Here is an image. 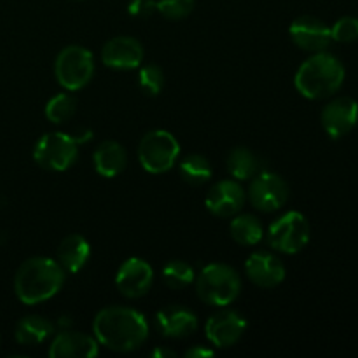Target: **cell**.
I'll return each mask as SVG.
<instances>
[{"label": "cell", "instance_id": "cell-1", "mask_svg": "<svg viewBox=\"0 0 358 358\" xmlns=\"http://www.w3.org/2000/svg\"><path fill=\"white\" fill-rule=\"evenodd\" d=\"M94 338L114 352H133L149 338V325L140 311L126 306L101 310L93 322Z\"/></svg>", "mask_w": 358, "mask_h": 358}, {"label": "cell", "instance_id": "cell-2", "mask_svg": "<svg viewBox=\"0 0 358 358\" xmlns=\"http://www.w3.org/2000/svg\"><path fill=\"white\" fill-rule=\"evenodd\" d=\"M65 269L49 257H31L20 266L14 276V290L23 304H38L59 292Z\"/></svg>", "mask_w": 358, "mask_h": 358}, {"label": "cell", "instance_id": "cell-3", "mask_svg": "<svg viewBox=\"0 0 358 358\" xmlns=\"http://www.w3.org/2000/svg\"><path fill=\"white\" fill-rule=\"evenodd\" d=\"M345 76L343 63L334 55L322 51L313 52V56L299 66L294 83L304 98L324 100L341 90Z\"/></svg>", "mask_w": 358, "mask_h": 358}, {"label": "cell", "instance_id": "cell-4", "mask_svg": "<svg viewBox=\"0 0 358 358\" xmlns=\"http://www.w3.org/2000/svg\"><path fill=\"white\" fill-rule=\"evenodd\" d=\"M241 290L240 275L227 264H208L196 278V292L210 306H227Z\"/></svg>", "mask_w": 358, "mask_h": 358}, {"label": "cell", "instance_id": "cell-5", "mask_svg": "<svg viewBox=\"0 0 358 358\" xmlns=\"http://www.w3.org/2000/svg\"><path fill=\"white\" fill-rule=\"evenodd\" d=\"M180 154V143L170 131L154 129L149 131L138 145V159L149 173H164L171 170Z\"/></svg>", "mask_w": 358, "mask_h": 358}, {"label": "cell", "instance_id": "cell-6", "mask_svg": "<svg viewBox=\"0 0 358 358\" xmlns=\"http://www.w3.org/2000/svg\"><path fill=\"white\" fill-rule=\"evenodd\" d=\"M55 73L59 86L69 91L83 90L94 73V59L90 49L69 45L62 49L55 63Z\"/></svg>", "mask_w": 358, "mask_h": 358}, {"label": "cell", "instance_id": "cell-7", "mask_svg": "<svg viewBox=\"0 0 358 358\" xmlns=\"http://www.w3.org/2000/svg\"><path fill=\"white\" fill-rule=\"evenodd\" d=\"M80 142L66 133H45L34 149V159L38 166L51 171H65L76 163Z\"/></svg>", "mask_w": 358, "mask_h": 358}, {"label": "cell", "instance_id": "cell-8", "mask_svg": "<svg viewBox=\"0 0 358 358\" xmlns=\"http://www.w3.org/2000/svg\"><path fill=\"white\" fill-rule=\"evenodd\" d=\"M269 245L282 254H297L310 241V224L299 212H289L271 224Z\"/></svg>", "mask_w": 358, "mask_h": 358}, {"label": "cell", "instance_id": "cell-9", "mask_svg": "<svg viewBox=\"0 0 358 358\" xmlns=\"http://www.w3.org/2000/svg\"><path fill=\"white\" fill-rule=\"evenodd\" d=\"M289 184L280 175L271 173V171H261L252 177L248 199L254 208L266 213L276 212L289 201Z\"/></svg>", "mask_w": 358, "mask_h": 358}, {"label": "cell", "instance_id": "cell-10", "mask_svg": "<svg viewBox=\"0 0 358 358\" xmlns=\"http://www.w3.org/2000/svg\"><path fill=\"white\" fill-rule=\"evenodd\" d=\"M358 122V103L350 96H339L329 101L322 110V126L331 138L348 135Z\"/></svg>", "mask_w": 358, "mask_h": 358}, {"label": "cell", "instance_id": "cell-11", "mask_svg": "<svg viewBox=\"0 0 358 358\" xmlns=\"http://www.w3.org/2000/svg\"><path fill=\"white\" fill-rule=\"evenodd\" d=\"M154 282V271L143 259L131 257L122 262L115 275V285L124 297L136 299L149 292Z\"/></svg>", "mask_w": 358, "mask_h": 358}, {"label": "cell", "instance_id": "cell-12", "mask_svg": "<svg viewBox=\"0 0 358 358\" xmlns=\"http://www.w3.org/2000/svg\"><path fill=\"white\" fill-rule=\"evenodd\" d=\"M290 38L297 48L310 52H322L332 42L331 28L315 16H301L289 28Z\"/></svg>", "mask_w": 358, "mask_h": 358}, {"label": "cell", "instance_id": "cell-13", "mask_svg": "<svg viewBox=\"0 0 358 358\" xmlns=\"http://www.w3.org/2000/svg\"><path fill=\"white\" fill-rule=\"evenodd\" d=\"M245 329H247V320L236 311H219L212 315L205 325L206 338L217 348H229L236 345L245 334Z\"/></svg>", "mask_w": 358, "mask_h": 358}, {"label": "cell", "instance_id": "cell-14", "mask_svg": "<svg viewBox=\"0 0 358 358\" xmlns=\"http://www.w3.org/2000/svg\"><path fill=\"white\" fill-rule=\"evenodd\" d=\"M101 59L115 70L138 69L143 62V48L133 37H114L101 49Z\"/></svg>", "mask_w": 358, "mask_h": 358}, {"label": "cell", "instance_id": "cell-15", "mask_svg": "<svg viewBox=\"0 0 358 358\" xmlns=\"http://www.w3.org/2000/svg\"><path fill=\"white\" fill-rule=\"evenodd\" d=\"M245 199L247 194L236 180H220L208 191L205 205L213 215L231 217L243 208Z\"/></svg>", "mask_w": 358, "mask_h": 358}, {"label": "cell", "instance_id": "cell-16", "mask_svg": "<svg viewBox=\"0 0 358 358\" xmlns=\"http://www.w3.org/2000/svg\"><path fill=\"white\" fill-rule=\"evenodd\" d=\"M247 276L262 289H273L285 280V266L269 252H255L245 262Z\"/></svg>", "mask_w": 358, "mask_h": 358}, {"label": "cell", "instance_id": "cell-17", "mask_svg": "<svg viewBox=\"0 0 358 358\" xmlns=\"http://www.w3.org/2000/svg\"><path fill=\"white\" fill-rule=\"evenodd\" d=\"M156 327L164 338H187L198 329V318L184 306H166L157 311Z\"/></svg>", "mask_w": 358, "mask_h": 358}, {"label": "cell", "instance_id": "cell-18", "mask_svg": "<svg viewBox=\"0 0 358 358\" xmlns=\"http://www.w3.org/2000/svg\"><path fill=\"white\" fill-rule=\"evenodd\" d=\"M49 355L55 358H91L98 355L96 338L83 332H59L49 346Z\"/></svg>", "mask_w": 358, "mask_h": 358}, {"label": "cell", "instance_id": "cell-19", "mask_svg": "<svg viewBox=\"0 0 358 358\" xmlns=\"http://www.w3.org/2000/svg\"><path fill=\"white\" fill-rule=\"evenodd\" d=\"M94 168L105 178H114L121 173L128 163V154L124 147L114 140H105L96 147L93 154Z\"/></svg>", "mask_w": 358, "mask_h": 358}, {"label": "cell", "instance_id": "cell-20", "mask_svg": "<svg viewBox=\"0 0 358 358\" xmlns=\"http://www.w3.org/2000/svg\"><path fill=\"white\" fill-rule=\"evenodd\" d=\"M91 255L90 243L80 234H70L63 238L58 247V262L69 273H77L86 266Z\"/></svg>", "mask_w": 358, "mask_h": 358}, {"label": "cell", "instance_id": "cell-21", "mask_svg": "<svg viewBox=\"0 0 358 358\" xmlns=\"http://www.w3.org/2000/svg\"><path fill=\"white\" fill-rule=\"evenodd\" d=\"M52 332H55V325L51 320L38 317V315H30V317H24L17 322L14 336H16V341L20 345L35 346L48 341Z\"/></svg>", "mask_w": 358, "mask_h": 358}, {"label": "cell", "instance_id": "cell-22", "mask_svg": "<svg viewBox=\"0 0 358 358\" xmlns=\"http://www.w3.org/2000/svg\"><path fill=\"white\" fill-rule=\"evenodd\" d=\"M231 236L236 243L243 245V247H252L257 245L264 236V227H262L261 220L254 215H238L231 220Z\"/></svg>", "mask_w": 358, "mask_h": 358}, {"label": "cell", "instance_id": "cell-23", "mask_svg": "<svg viewBox=\"0 0 358 358\" xmlns=\"http://www.w3.org/2000/svg\"><path fill=\"white\" fill-rule=\"evenodd\" d=\"M226 164L231 177H234L236 180H248V178L255 177L259 171V159L247 147H236L231 150Z\"/></svg>", "mask_w": 358, "mask_h": 358}, {"label": "cell", "instance_id": "cell-24", "mask_svg": "<svg viewBox=\"0 0 358 358\" xmlns=\"http://www.w3.org/2000/svg\"><path fill=\"white\" fill-rule=\"evenodd\" d=\"M213 170L210 161L201 154H191L180 163V177L189 185H203L212 178Z\"/></svg>", "mask_w": 358, "mask_h": 358}, {"label": "cell", "instance_id": "cell-25", "mask_svg": "<svg viewBox=\"0 0 358 358\" xmlns=\"http://www.w3.org/2000/svg\"><path fill=\"white\" fill-rule=\"evenodd\" d=\"M163 280L171 290H180L196 280L194 268L185 261H170L163 268Z\"/></svg>", "mask_w": 358, "mask_h": 358}, {"label": "cell", "instance_id": "cell-26", "mask_svg": "<svg viewBox=\"0 0 358 358\" xmlns=\"http://www.w3.org/2000/svg\"><path fill=\"white\" fill-rule=\"evenodd\" d=\"M77 110V101L72 94L59 93L52 96L45 105V117L55 124H62L73 117Z\"/></svg>", "mask_w": 358, "mask_h": 358}, {"label": "cell", "instance_id": "cell-27", "mask_svg": "<svg viewBox=\"0 0 358 358\" xmlns=\"http://www.w3.org/2000/svg\"><path fill=\"white\" fill-rule=\"evenodd\" d=\"M138 84L143 93L149 94V96H156V94L161 93L164 86L163 70L157 65H154V63L142 66L138 73Z\"/></svg>", "mask_w": 358, "mask_h": 358}, {"label": "cell", "instance_id": "cell-28", "mask_svg": "<svg viewBox=\"0 0 358 358\" xmlns=\"http://www.w3.org/2000/svg\"><path fill=\"white\" fill-rule=\"evenodd\" d=\"M156 9L166 20H184L194 9V0H156Z\"/></svg>", "mask_w": 358, "mask_h": 358}, {"label": "cell", "instance_id": "cell-29", "mask_svg": "<svg viewBox=\"0 0 358 358\" xmlns=\"http://www.w3.org/2000/svg\"><path fill=\"white\" fill-rule=\"evenodd\" d=\"M332 41L341 42V44H350V42L358 41V17L345 16L334 23L331 28Z\"/></svg>", "mask_w": 358, "mask_h": 358}, {"label": "cell", "instance_id": "cell-30", "mask_svg": "<svg viewBox=\"0 0 358 358\" xmlns=\"http://www.w3.org/2000/svg\"><path fill=\"white\" fill-rule=\"evenodd\" d=\"M128 10L135 17H149L154 13H157L156 0H131Z\"/></svg>", "mask_w": 358, "mask_h": 358}, {"label": "cell", "instance_id": "cell-31", "mask_svg": "<svg viewBox=\"0 0 358 358\" xmlns=\"http://www.w3.org/2000/svg\"><path fill=\"white\" fill-rule=\"evenodd\" d=\"M213 352L208 348H203V346H194V348L187 350L185 357L187 358H199V357H212Z\"/></svg>", "mask_w": 358, "mask_h": 358}, {"label": "cell", "instance_id": "cell-32", "mask_svg": "<svg viewBox=\"0 0 358 358\" xmlns=\"http://www.w3.org/2000/svg\"><path fill=\"white\" fill-rule=\"evenodd\" d=\"M150 357H154V358H173L175 352H171V350L159 346V348H156V350H152V352H150Z\"/></svg>", "mask_w": 358, "mask_h": 358}]
</instances>
